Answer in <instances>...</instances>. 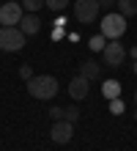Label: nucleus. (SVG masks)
<instances>
[{
  "instance_id": "1",
  "label": "nucleus",
  "mask_w": 137,
  "mask_h": 151,
  "mask_svg": "<svg viewBox=\"0 0 137 151\" xmlns=\"http://www.w3.org/2000/svg\"><path fill=\"white\" fill-rule=\"evenodd\" d=\"M27 93L33 96V99H52L55 93H58V80L52 74H33L27 80Z\"/></svg>"
},
{
  "instance_id": "13",
  "label": "nucleus",
  "mask_w": 137,
  "mask_h": 151,
  "mask_svg": "<svg viewBox=\"0 0 137 151\" xmlns=\"http://www.w3.org/2000/svg\"><path fill=\"white\" fill-rule=\"evenodd\" d=\"M71 0H44V6L49 8V11H66Z\"/></svg>"
},
{
  "instance_id": "16",
  "label": "nucleus",
  "mask_w": 137,
  "mask_h": 151,
  "mask_svg": "<svg viewBox=\"0 0 137 151\" xmlns=\"http://www.w3.org/2000/svg\"><path fill=\"white\" fill-rule=\"evenodd\" d=\"M110 113H113V115H121L123 113V102L121 99H110Z\"/></svg>"
},
{
  "instance_id": "17",
  "label": "nucleus",
  "mask_w": 137,
  "mask_h": 151,
  "mask_svg": "<svg viewBox=\"0 0 137 151\" xmlns=\"http://www.w3.org/2000/svg\"><path fill=\"white\" fill-rule=\"evenodd\" d=\"M63 115H66V107H52L49 110V118L52 121H63Z\"/></svg>"
},
{
  "instance_id": "23",
  "label": "nucleus",
  "mask_w": 137,
  "mask_h": 151,
  "mask_svg": "<svg viewBox=\"0 0 137 151\" xmlns=\"http://www.w3.org/2000/svg\"><path fill=\"white\" fill-rule=\"evenodd\" d=\"M134 102H137V91H134Z\"/></svg>"
},
{
  "instance_id": "3",
  "label": "nucleus",
  "mask_w": 137,
  "mask_h": 151,
  "mask_svg": "<svg viewBox=\"0 0 137 151\" xmlns=\"http://www.w3.org/2000/svg\"><path fill=\"white\" fill-rule=\"evenodd\" d=\"M71 11H74V19L82 22V25H90V22H96V17H99V0H74V6H71Z\"/></svg>"
},
{
  "instance_id": "7",
  "label": "nucleus",
  "mask_w": 137,
  "mask_h": 151,
  "mask_svg": "<svg viewBox=\"0 0 137 151\" xmlns=\"http://www.w3.org/2000/svg\"><path fill=\"white\" fill-rule=\"evenodd\" d=\"M102 58H104V63H107V66H121V63H123V58H126L123 44H118V39H115V41H107V44H104V50H102Z\"/></svg>"
},
{
  "instance_id": "18",
  "label": "nucleus",
  "mask_w": 137,
  "mask_h": 151,
  "mask_svg": "<svg viewBox=\"0 0 137 151\" xmlns=\"http://www.w3.org/2000/svg\"><path fill=\"white\" fill-rule=\"evenodd\" d=\"M63 118H66V121H71V124H77V121H80V110L69 107V110H66V115H63Z\"/></svg>"
},
{
  "instance_id": "14",
  "label": "nucleus",
  "mask_w": 137,
  "mask_h": 151,
  "mask_svg": "<svg viewBox=\"0 0 137 151\" xmlns=\"http://www.w3.org/2000/svg\"><path fill=\"white\" fill-rule=\"evenodd\" d=\"M104 44H107V39H104V36H93V39L88 41V47L96 52V50H104Z\"/></svg>"
},
{
  "instance_id": "9",
  "label": "nucleus",
  "mask_w": 137,
  "mask_h": 151,
  "mask_svg": "<svg viewBox=\"0 0 137 151\" xmlns=\"http://www.w3.org/2000/svg\"><path fill=\"white\" fill-rule=\"evenodd\" d=\"M19 30L25 33V36H36V33L41 30V19H39V14H33V11L22 14V19H19Z\"/></svg>"
},
{
  "instance_id": "2",
  "label": "nucleus",
  "mask_w": 137,
  "mask_h": 151,
  "mask_svg": "<svg viewBox=\"0 0 137 151\" xmlns=\"http://www.w3.org/2000/svg\"><path fill=\"white\" fill-rule=\"evenodd\" d=\"M25 33L16 28H0V50L3 52H19L22 47H25Z\"/></svg>"
},
{
  "instance_id": "12",
  "label": "nucleus",
  "mask_w": 137,
  "mask_h": 151,
  "mask_svg": "<svg viewBox=\"0 0 137 151\" xmlns=\"http://www.w3.org/2000/svg\"><path fill=\"white\" fill-rule=\"evenodd\" d=\"M102 91H104L107 99H118V96H121V83H118V80H107Z\"/></svg>"
},
{
  "instance_id": "24",
  "label": "nucleus",
  "mask_w": 137,
  "mask_h": 151,
  "mask_svg": "<svg viewBox=\"0 0 137 151\" xmlns=\"http://www.w3.org/2000/svg\"><path fill=\"white\" fill-rule=\"evenodd\" d=\"M134 118H137V110H134Z\"/></svg>"
},
{
  "instance_id": "10",
  "label": "nucleus",
  "mask_w": 137,
  "mask_h": 151,
  "mask_svg": "<svg viewBox=\"0 0 137 151\" xmlns=\"http://www.w3.org/2000/svg\"><path fill=\"white\" fill-rule=\"evenodd\" d=\"M80 74L85 77V80H90V83H93V80H99L102 69H99L96 60H82V63H80Z\"/></svg>"
},
{
  "instance_id": "4",
  "label": "nucleus",
  "mask_w": 137,
  "mask_h": 151,
  "mask_svg": "<svg viewBox=\"0 0 137 151\" xmlns=\"http://www.w3.org/2000/svg\"><path fill=\"white\" fill-rule=\"evenodd\" d=\"M123 33H126V17L123 14H107L102 19V36L104 39L115 41V39H121Z\"/></svg>"
},
{
  "instance_id": "19",
  "label": "nucleus",
  "mask_w": 137,
  "mask_h": 151,
  "mask_svg": "<svg viewBox=\"0 0 137 151\" xmlns=\"http://www.w3.org/2000/svg\"><path fill=\"white\" fill-rule=\"evenodd\" d=\"M19 77H25V80H30V77H33V69H30V66L25 63V66L19 69Z\"/></svg>"
},
{
  "instance_id": "8",
  "label": "nucleus",
  "mask_w": 137,
  "mask_h": 151,
  "mask_svg": "<svg viewBox=\"0 0 137 151\" xmlns=\"http://www.w3.org/2000/svg\"><path fill=\"white\" fill-rule=\"evenodd\" d=\"M88 91H90V80H85L82 74L71 77V83H69V96H71V99L82 102V99L88 96Z\"/></svg>"
},
{
  "instance_id": "11",
  "label": "nucleus",
  "mask_w": 137,
  "mask_h": 151,
  "mask_svg": "<svg viewBox=\"0 0 137 151\" xmlns=\"http://www.w3.org/2000/svg\"><path fill=\"white\" fill-rule=\"evenodd\" d=\"M118 14L137 17V0H118Z\"/></svg>"
},
{
  "instance_id": "25",
  "label": "nucleus",
  "mask_w": 137,
  "mask_h": 151,
  "mask_svg": "<svg viewBox=\"0 0 137 151\" xmlns=\"http://www.w3.org/2000/svg\"><path fill=\"white\" fill-rule=\"evenodd\" d=\"M0 28H3V25H0Z\"/></svg>"
},
{
  "instance_id": "20",
  "label": "nucleus",
  "mask_w": 137,
  "mask_h": 151,
  "mask_svg": "<svg viewBox=\"0 0 137 151\" xmlns=\"http://www.w3.org/2000/svg\"><path fill=\"white\" fill-rule=\"evenodd\" d=\"M118 3V0H99V8H104V11H110V8H113Z\"/></svg>"
},
{
  "instance_id": "15",
  "label": "nucleus",
  "mask_w": 137,
  "mask_h": 151,
  "mask_svg": "<svg viewBox=\"0 0 137 151\" xmlns=\"http://www.w3.org/2000/svg\"><path fill=\"white\" fill-rule=\"evenodd\" d=\"M44 6V0H22V8H27V11H39V8Z\"/></svg>"
},
{
  "instance_id": "6",
  "label": "nucleus",
  "mask_w": 137,
  "mask_h": 151,
  "mask_svg": "<svg viewBox=\"0 0 137 151\" xmlns=\"http://www.w3.org/2000/svg\"><path fill=\"white\" fill-rule=\"evenodd\" d=\"M19 19H22V3L8 0L0 6V25L3 28H14V25H19Z\"/></svg>"
},
{
  "instance_id": "5",
  "label": "nucleus",
  "mask_w": 137,
  "mask_h": 151,
  "mask_svg": "<svg viewBox=\"0 0 137 151\" xmlns=\"http://www.w3.org/2000/svg\"><path fill=\"white\" fill-rule=\"evenodd\" d=\"M71 137H74V124L71 121H52V127H49V140L52 143H58V146H66L71 143Z\"/></svg>"
},
{
  "instance_id": "22",
  "label": "nucleus",
  "mask_w": 137,
  "mask_h": 151,
  "mask_svg": "<svg viewBox=\"0 0 137 151\" xmlns=\"http://www.w3.org/2000/svg\"><path fill=\"white\" fill-rule=\"evenodd\" d=\"M134 74H137V60H134Z\"/></svg>"
},
{
  "instance_id": "21",
  "label": "nucleus",
  "mask_w": 137,
  "mask_h": 151,
  "mask_svg": "<svg viewBox=\"0 0 137 151\" xmlns=\"http://www.w3.org/2000/svg\"><path fill=\"white\" fill-rule=\"evenodd\" d=\"M129 55H132V58L137 60V47H132V50H129Z\"/></svg>"
}]
</instances>
